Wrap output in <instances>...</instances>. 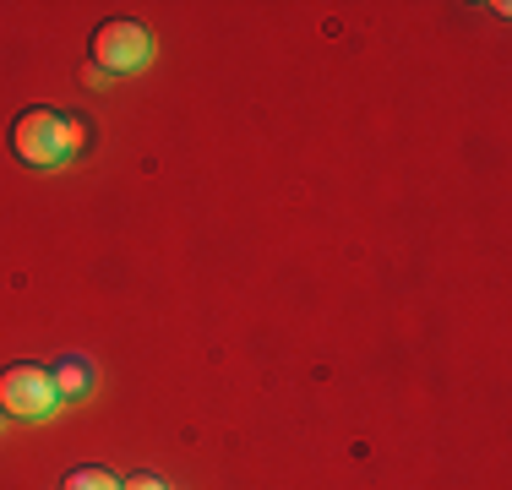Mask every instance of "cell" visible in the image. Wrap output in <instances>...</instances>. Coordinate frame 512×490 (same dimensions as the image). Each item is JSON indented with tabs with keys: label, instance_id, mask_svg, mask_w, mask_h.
<instances>
[{
	"label": "cell",
	"instance_id": "1",
	"mask_svg": "<svg viewBox=\"0 0 512 490\" xmlns=\"http://www.w3.org/2000/svg\"><path fill=\"white\" fill-rule=\"evenodd\" d=\"M55 409H60V392L44 365H6L0 371V414H11V420H50Z\"/></svg>",
	"mask_w": 512,
	"mask_h": 490
},
{
	"label": "cell",
	"instance_id": "2",
	"mask_svg": "<svg viewBox=\"0 0 512 490\" xmlns=\"http://www.w3.org/2000/svg\"><path fill=\"white\" fill-rule=\"evenodd\" d=\"M66 115H55V109H28V115H17V126H11V153L22 158V164L33 169H55L66 164Z\"/></svg>",
	"mask_w": 512,
	"mask_h": 490
},
{
	"label": "cell",
	"instance_id": "3",
	"mask_svg": "<svg viewBox=\"0 0 512 490\" xmlns=\"http://www.w3.org/2000/svg\"><path fill=\"white\" fill-rule=\"evenodd\" d=\"M153 55V39L142 22L120 17V22H104L99 33H93V66L104 71V77H120V71H142Z\"/></svg>",
	"mask_w": 512,
	"mask_h": 490
},
{
	"label": "cell",
	"instance_id": "4",
	"mask_svg": "<svg viewBox=\"0 0 512 490\" xmlns=\"http://www.w3.org/2000/svg\"><path fill=\"white\" fill-rule=\"evenodd\" d=\"M50 376H55V392L60 398H82V392L93 387V371L82 360H60V365H50Z\"/></svg>",
	"mask_w": 512,
	"mask_h": 490
},
{
	"label": "cell",
	"instance_id": "5",
	"mask_svg": "<svg viewBox=\"0 0 512 490\" xmlns=\"http://www.w3.org/2000/svg\"><path fill=\"white\" fill-rule=\"evenodd\" d=\"M60 490H120V480L109 469H71Z\"/></svg>",
	"mask_w": 512,
	"mask_h": 490
},
{
	"label": "cell",
	"instance_id": "6",
	"mask_svg": "<svg viewBox=\"0 0 512 490\" xmlns=\"http://www.w3.org/2000/svg\"><path fill=\"white\" fill-rule=\"evenodd\" d=\"M120 490H169L158 474H131V480H120Z\"/></svg>",
	"mask_w": 512,
	"mask_h": 490
},
{
	"label": "cell",
	"instance_id": "7",
	"mask_svg": "<svg viewBox=\"0 0 512 490\" xmlns=\"http://www.w3.org/2000/svg\"><path fill=\"white\" fill-rule=\"evenodd\" d=\"M60 131H66V153H77V147L88 142V126H82V120H66Z\"/></svg>",
	"mask_w": 512,
	"mask_h": 490
}]
</instances>
